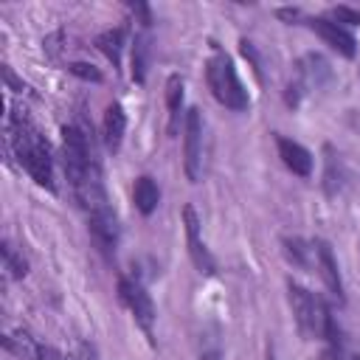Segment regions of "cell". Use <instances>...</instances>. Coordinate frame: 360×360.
<instances>
[{"label": "cell", "instance_id": "obj_8", "mask_svg": "<svg viewBox=\"0 0 360 360\" xmlns=\"http://www.w3.org/2000/svg\"><path fill=\"white\" fill-rule=\"evenodd\" d=\"M87 222H90V233L96 239V245L104 250V253H115V245H118V217L115 211L107 205V208H98L93 214H87Z\"/></svg>", "mask_w": 360, "mask_h": 360}, {"label": "cell", "instance_id": "obj_13", "mask_svg": "<svg viewBox=\"0 0 360 360\" xmlns=\"http://www.w3.org/2000/svg\"><path fill=\"white\" fill-rule=\"evenodd\" d=\"M132 197H135V208H138L143 217H149V214L158 208V202H160V188H158V183H155L149 174H143V177L135 180Z\"/></svg>", "mask_w": 360, "mask_h": 360}, {"label": "cell", "instance_id": "obj_28", "mask_svg": "<svg viewBox=\"0 0 360 360\" xmlns=\"http://www.w3.org/2000/svg\"><path fill=\"white\" fill-rule=\"evenodd\" d=\"M267 360H276V357H273V349H267Z\"/></svg>", "mask_w": 360, "mask_h": 360}, {"label": "cell", "instance_id": "obj_19", "mask_svg": "<svg viewBox=\"0 0 360 360\" xmlns=\"http://www.w3.org/2000/svg\"><path fill=\"white\" fill-rule=\"evenodd\" d=\"M132 79L135 82L146 79V37H135V45H132Z\"/></svg>", "mask_w": 360, "mask_h": 360}, {"label": "cell", "instance_id": "obj_5", "mask_svg": "<svg viewBox=\"0 0 360 360\" xmlns=\"http://www.w3.org/2000/svg\"><path fill=\"white\" fill-rule=\"evenodd\" d=\"M118 295H121V301L127 304V309L132 312V318L138 321V326L146 332V338L152 340V329H155V304H152V298H149V292L143 290V284H138L135 278H127V276H121L118 278Z\"/></svg>", "mask_w": 360, "mask_h": 360}, {"label": "cell", "instance_id": "obj_27", "mask_svg": "<svg viewBox=\"0 0 360 360\" xmlns=\"http://www.w3.org/2000/svg\"><path fill=\"white\" fill-rule=\"evenodd\" d=\"M278 17H281V20H295L298 11H295V8H278Z\"/></svg>", "mask_w": 360, "mask_h": 360}, {"label": "cell", "instance_id": "obj_11", "mask_svg": "<svg viewBox=\"0 0 360 360\" xmlns=\"http://www.w3.org/2000/svg\"><path fill=\"white\" fill-rule=\"evenodd\" d=\"M276 143H278V155H281L284 166L292 174H298V177H309L312 174V155H309L307 146H301L298 141H290L284 135H278Z\"/></svg>", "mask_w": 360, "mask_h": 360}, {"label": "cell", "instance_id": "obj_17", "mask_svg": "<svg viewBox=\"0 0 360 360\" xmlns=\"http://www.w3.org/2000/svg\"><path fill=\"white\" fill-rule=\"evenodd\" d=\"M96 48L112 62V68L121 65V48H124V28H110L96 37Z\"/></svg>", "mask_w": 360, "mask_h": 360}, {"label": "cell", "instance_id": "obj_2", "mask_svg": "<svg viewBox=\"0 0 360 360\" xmlns=\"http://www.w3.org/2000/svg\"><path fill=\"white\" fill-rule=\"evenodd\" d=\"M205 79H208V87H211L214 98H217L219 104H225L228 110L242 112V110L250 107L248 90L242 87V82H239V76H236V68H233V62L228 59L225 51L214 48V53H211L208 62H205Z\"/></svg>", "mask_w": 360, "mask_h": 360}, {"label": "cell", "instance_id": "obj_21", "mask_svg": "<svg viewBox=\"0 0 360 360\" xmlns=\"http://www.w3.org/2000/svg\"><path fill=\"white\" fill-rule=\"evenodd\" d=\"M3 259H6V270H11V276H14V278H22V276L28 273L25 259H22V256H17L11 245H3Z\"/></svg>", "mask_w": 360, "mask_h": 360}, {"label": "cell", "instance_id": "obj_10", "mask_svg": "<svg viewBox=\"0 0 360 360\" xmlns=\"http://www.w3.org/2000/svg\"><path fill=\"white\" fill-rule=\"evenodd\" d=\"M315 259H318V270H321V278L326 284V290L343 304V281H340V270H338V262H335V253L329 248V242L318 239L315 245Z\"/></svg>", "mask_w": 360, "mask_h": 360}, {"label": "cell", "instance_id": "obj_16", "mask_svg": "<svg viewBox=\"0 0 360 360\" xmlns=\"http://www.w3.org/2000/svg\"><path fill=\"white\" fill-rule=\"evenodd\" d=\"M166 107H169V129L177 132L180 107H183V76L180 73H172L166 79Z\"/></svg>", "mask_w": 360, "mask_h": 360}, {"label": "cell", "instance_id": "obj_12", "mask_svg": "<svg viewBox=\"0 0 360 360\" xmlns=\"http://www.w3.org/2000/svg\"><path fill=\"white\" fill-rule=\"evenodd\" d=\"M124 132H127L124 107H121V104H110V107L104 110V143H107L110 152H118V149H121Z\"/></svg>", "mask_w": 360, "mask_h": 360}, {"label": "cell", "instance_id": "obj_4", "mask_svg": "<svg viewBox=\"0 0 360 360\" xmlns=\"http://www.w3.org/2000/svg\"><path fill=\"white\" fill-rule=\"evenodd\" d=\"M287 295H290V307H292L298 332L304 338H321L323 335V318H326L329 307L318 295H312L307 287L295 284L292 278L287 281Z\"/></svg>", "mask_w": 360, "mask_h": 360}, {"label": "cell", "instance_id": "obj_26", "mask_svg": "<svg viewBox=\"0 0 360 360\" xmlns=\"http://www.w3.org/2000/svg\"><path fill=\"white\" fill-rule=\"evenodd\" d=\"M200 360H219V349H217V346H208V349H202Z\"/></svg>", "mask_w": 360, "mask_h": 360}, {"label": "cell", "instance_id": "obj_9", "mask_svg": "<svg viewBox=\"0 0 360 360\" xmlns=\"http://www.w3.org/2000/svg\"><path fill=\"white\" fill-rule=\"evenodd\" d=\"M309 28H312L326 45H332L340 56H346V59L354 56V51H357L354 45H357V42H354V37H352L343 25H338V22H332V20H326V17H312V20H309Z\"/></svg>", "mask_w": 360, "mask_h": 360}, {"label": "cell", "instance_id": "obj_20", "mask_svg": "<svg viewBox=\"0 0 360 360\" xmlns=\"http://www.w3.org/2000/svg\"><path fill=\"white\" fill-rule=\"evenodd\" d=\"M307 250H309V248H307L298 236H295V239H292V236H284V253H287V259H290L292 264L304 267V264H307Z\"/></svg>", "mask_w": 360, "mask_h": 360}, {"label": "cell", "instance_id": "obj_23", "mask_svg": "<svg viewBox=\"0 0 360 360\" xmlns=\"http://www.w3.org/2000/svg\"><path fill=\"white\" fill-rule=\"evenodd\" d=\"M332 17L338 20V25H340V22L360 25V11H354V8H349V6H335V8H332Z\"/></svg>", "mask_w": 360, "mask_h": 360}, {"label": "cell", "instance_id": "obj_15", "mask_svg": "<svg viewBox=\"0 0 360 360\" xmlns=\"http://www.w3.org/2000/svg\"><path fill=\"white\" fill-rule=\"evenodd\" d=\"M298 76H301V87L304 84H321L326 76H329V65H326V59L323 56H318V53H309V56H304L301 59V65H298Z\"/></svg>", "mask_w": 360, "mask_h": 360}, {"label": "cell", "instance_id": "obj_25", "mask_svg": "<svg viewBox=\"0 0 360 360\" xmlns=\"http://www.w3.org/2000/svg\"><path fill=\"white\" fill-rule=\"evenodd\" d=\"M79 360H98V357H96V349H93L90 343H82V346H79Z\"/></svg>", "mask_w": 360, "mask_h": 360}, {"label": "cell", "instance_id": "obj_24", "mask_svg": "<svg viewBox=\"0 0 360 360\" xmlns=\"http://www.w3.org/2000/svg\"><path fill=\"white\" fill-rule=\"evenodd\" d=\"M129 11L141 20V25H143V28H149V25H152V11H149V6H143V3H129Z\"/></svg>", "mask_w": 360, "mask_h": 360}, {"label": "cell", "instance_id": "obj_3", "mask_svg": "<svg viewBox=\"0 0 360 360\" xmlns=\"http://www.w3.org/2000/svg\"><path fill=\"white\" fill-rule=\"evenodd\" d=\"M62 158H65V174L73 188H79L96 169H101L93 155V143L87 141V132L76 124L62 127Z\"/></svg>", "mask_w": 360, "mask_h": 360}, {"label": "cell", "instance_id": "obj_1", "mask_svg": "<svg viewBox=\"0 0 360 360\" xmlns=\"http://www.w3.org/2000/svg\"><path fill=\"white\" fill-rule=\"evenodd\" d=\"M8 141L20 160V166L31 174L37 186H45L53 191V158L45 135L37 129V124L25 115V110H14L8 118Z\"/></svg>", "mask_w": 360, "mask_h": 360}, {"label": "cell", "instance_id": "obj_6", "mask_svg": "<svg viewBox=\"0 0 360 360\" xmlns=\"http://www.w3.org/2000/svg\"><path fill=\"white\" fill-rule=\"evenodd\" d=\"M183 169L186 177L191 183L200 180V169H202V115L197 107H191L186 112V124H183Z\"/></svg>", "mask_w": 360, "mask_h": 360}, {"label": "cell", "instance_id": "obj_22", "mask_svg": "<svg viewBox=\"0 0 360 360\" xmlns=\"http://www.w3.org/2000/svg\"><path fill=\"white\" fill-rule=\"evenodd\" d=\"M68 70H70L73 76L84 79V82H101V73H98L93 65H87V62H70Z\"/></svg>", "mask_w": 360, "mask_h": 360}, {"label": "cell", "instance_id": "obj_14", "mask_svg": "<svg viewBox=\"0 0 360 360\" xmlns=\"http://www.w3.org/2000/svg\"><path fill=\"white\" fill-rule=\"evenodd\" d=\"M3 346H6L11 354L22 357V360H39V354H42V346H39L28 332H22V329L6 335V338H3Z\"/></svg>", "mask_w": 360, "mask_h": 360}, {"label": "cell", "instance_id": "obj_18", "mask_svg": "<svg viewBox=\"0 0 360 360\" xmlns=\"http://www.w3.org/2000/svg\"><path fill=\"white\" fill-rule=\"evenodd\" d=\"M323 152H326V160H323V191H326L329 197H335V194L343 188V172H340L338 155H335V149H332L329 143L323 146Z\"/></svg>", "mask_w": 360, "mask_h": 360}, {"label": "cell", "instance_id": "obj_29", "mask_svg": "<svg viewBox=\"0 0 360 360\" xmlns=\"http://www.w3.org/2000/svg\"><path fill=\"white\" fill-rule=\"evenodd\" d=\"M56 360H62V357H56Z\"/></svg>", "mask_w": 360, "mask_h": 360}, {"label": "cell", "instance_id": "obj_7", "mask_svg": "<svg viewBox=\"0 0 360 360\" xmlns=\"http://www.w3.org/2000/svg\"><path fill=\"white\" fill-rule=\"evenodd\" d=\"M183 225H186V242H188V256L194 262V267L205 276H211L217 270V262L211 256V250L205 248L202 236H200V219H197V211L191 205L183 208Z\"/></svg>", "mask_w": 360, "mask_h": 360}]
</instances>
